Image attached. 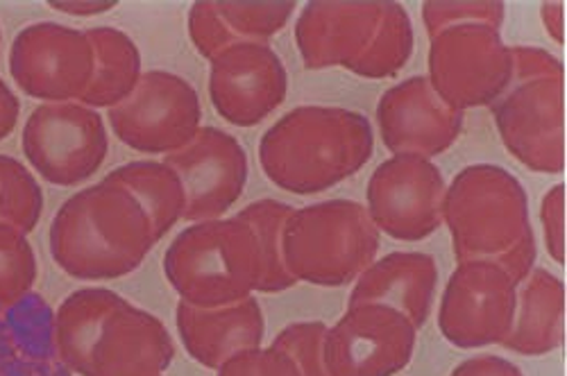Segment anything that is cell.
<instances>
[{
    "label": "cell",
    "mask_w": 567,
    "mask_h": 376,
    "mask_svg": "<svg viewBox=\"0 0 567 376\" xmlns=\"http://www.w3.org/2000/svg\"><path fill=\"white\" fill-rule=\"evenodd\" d=\"M289 73L268 43L239 41L212 60L209 98L236 127L266 121L287 98Z\"/></svg>",
    "instance_id": "9a60e30c"
},
{
    "label": "cell",
    "mask_w": 567,
    "mask_h": 376,
    "mask_svg": "<svg viewBox=\"0 0 567 376\" xmlns=\"http://www.w3.org/2000/svg\"><path fill=\"white\" fill-rule=\"evenodd\" d=\"M105 179L121 184L144 207L153 222L157 241H162L179 220H184V184L166 161H132L116 168Z\"/></svg>",
    "instance_id": "603a6c76"
},
{
    "label": "cell",
    "mask_w": 567,
    "mask_h": 376,
    "mask_svg": "<svg viewBox=\"0 0 567 376\" xmlns=\"http://www.w3.org/2000/svg\"><path fill=\"white\" fill-rule=\"evenodd\" d=\"M430 84L454 109L495 105L513 86V58L502 32L465 23L430 36Z\"/></svg>",
    "instance_id": "8992f818"
},
{
    "label": "cell",
    "mask_w": 567,
    "mask_h": 376,
    "mask_svg": "<svg viewBox=\"0 0 567 376\" xmlns=\"http://www.w3.org/2000/svg\"><path fill=\"white\" fill-rule=\"evenodd\" d=\"M175 324L188 356L207 369H218L231 356L261 347L266 336L264 311L255 295L216 309L179 302Z\"/></svg>",
    "instance_id": "d6986e66"
},
{
    "label": "cell",
    "mask_w": 567,
    "mask_h": 376,
    "mask_svg": "<svg viewBox=\"0 0 567 376\" xmlns=\"http://www.w3.org/2000/svg\"><path fill=\"white\" fill-rule=\"evenodd\" d=\"M164 161L184 184L188 222L223 218L244 196L248 155L239 140L218 127H200L192 144L166 155Z\"/></svg>",
    "instance_id": "2e32d148"
},
{
    "label": "cell",
    "mask_w": 567,
    "mask_h": 376,
    "mask_svg": "<svg viewBox=\"0 0 567 376\" xmlns=\"http://www.w3.org/2000/svg\"><path fill=\"white\" fill-rule=\"evenodd\" d=\"M21 118V103L17 93L8 86V82L0 77V140H6L19 125Z\"/></svg>",
    "instance_id": "8d00e7d4"
},
{
    "label": "cell",
    "mask_w": 567,
    "mask_h": 376,
    "mask_svg": "<svg viewBox=\"0 0 567 376\" xmlns=\"http://www.w3.org/2000/svg\"><path fill=\"white\" fill-rule=\"evenodd\" d=\"M565 343V284L545 270L534 268L517 286L511 334L502 343L519 356H545Z\"/></svg>",
    "instance_id": "44dd1931"
},
{
    "label": "cell",
    "mask_w": 567,
    "mask_h": 376,
    "mask_svg": "<svg viewBox=\"0 0 567 376\" xmlns=\"http://www.w3.org/2000/svg\"><path fill=\"white\" fill-rule=\"evenodd\" d=\"M155 229L136 198L103 179L69 198L51 224L55 263L80 281H112L134 272L155 248Z\"/></svg>",
    "instance_id": "7a4b0ae2"
},
{
    "label": "cell",
    "mask_w": 567,
    "mask_h": 376,
    "mask_svg": "<svg viewBox=\"0 0 567 376\" xmlns=\"http://www.w3.org/2000/svg\"><path fill=\"white\" fill-rule=\"evenodd\" d=\"M450 376H525V372L508 358H502L495 354H482L456 365Z\"/></svg>",
    "instance_id": "d590c367"
},
{
    "label": "cell",
    "mask_w": 567,
    "mask_h": 376,
    "mask_svg": "<svg viewBox=\"0 0 567 376\" xmlns=\"http://www.w3.org/2000/svg\"><path fill=\"white\" fill-rule=\"evenodd\" d=\"M382 3H309L296 23L302 64L311 71L350 64L365 51Z\"/></svg>",
    "instance_id": "ac0fdd59"
},
{
    "label": "cell",
    "mask_w": 567,
    "mask_h": 376,
    "mask_svg": "<svg viewBox=\"0 0 567 376\" xmlns=\"http://www.w3.org/2000/svg\"><path fill=\"white\" fill-rule=\"evenodd\" d=\"M19 306V343L37 358L55 356V313L39 295L28 293L17 302ZM58 358V356H55Z\"/></svg>",
    "instance_id": "4dcf8cb0"
},
{
    "label": "cell",
    "mask_w": 567,
    "mask_h": 376,
    "mask_svg": "<svg viewBox=\"0 0 567 376\" xmlns=\"http://www.w3.org/2000/svg\"><path fill=\"white\" fill-rule=\"evenodd\" d=\"M284 263L305 284L341 289L352 284L380 252V229L354 200H324L293 213L281 233Z\"/></svg>",
    "instance_id": "277c9868"
},
{
    "label": "cell",
    "mask_w": 567,
    "mask_h": 376,
    "mask_svg": "<svg viewBox=\"0 0 567 376\" xmlns=\"http://www.w3.org/2000/svg\"><path fill=\"white\" fill-rule=\"evenodd\" d=\"M374 153L370 121L346 107L302 105L266 129L259 164L281 191L316 196L357 175Z\"/></svg>",
    "instance_id": "6da1fadb"
},
{
    "label": "cell",
    "mask_w": 567,
    "mask_h": 376,
    "mask_svg": "<svg viewBox=\"0 0 567 376\" xmlns=\"http://www.w3.org/2000/svg\"><path fill=\"white\" fill-rule=\"evenodd\" d=\"M463 118L465 112L443 103L422 75L391 86L377 105L382 140L393 155L432 159L447 153L461 136Z\"/></svg>",
    "instance_id": "e0dca14e"
},
{
    "label": "cell",
    "mask_w": 567,
    "mask_h": 376,
    "mask_svg": "<svg viewBox=\"0 0 567 376\" xmlns=\"http://www.w3.org/2000/svg\"><path fill=\"white\" fill-rule=\"evenodd\" d=\"M51 10L69 17H99L112 12L116 3H96V0H73V3H49Z\"/></svg>",
    "instance_id": "74e56055"
},
{
    "label": "cell",
    "mask_w": 567,
    "mask_h": 376,
    "mask_svg": "<svg viewBox=\"0 0 567 376\" xmlns=\"http://www.w3.org/2000/svg\"><path fill=\"white\" fill-rule=\"evenodd\" d=\"M517 286L493 261H461L439 306L441 334L458 349L502 345L515 317Z\"/></svg>",
    "instance_id": "8fae6325"
},
{
    "label": "cell",
    "mask_w": 567,
    "mask_h": 376,
    "mask_svg": "<svg viewBox=\"0 0 567 376\" xmlns=\"http://www.w3.org/2000/svg\"><path fill=\"white\" fill-rule=\"evenodd\" d=\"M445 191V177L432 159L393 155L368 179L365 211L380 233L415 243L443 224Z\"/></svg>",
    "instance_id": "30bf717a"
},
{
    "label": "cell",
    "mask_w": 567,
    "mask_h": 376,
    "mask_svg": "<svg viewBox=\"0 0 567 376\" xmlns=\"http://www.w3.org/2000/svg\"><path fill=\"white\" fill-rule=\"evenodd\" d=\"M21 146L41 179L78 186L103 168L110 134L101 112L80 101L43 103L23 125Z\"/></svg>",
    "instance_id": "52a82bcc"
},
{
    "label": "cell",
    "mask_w": 567,
    "mask_h": 376,
    "mask_svg": "<svg viewBox=\"0 0 567 376\" xmlns=\"http://www.w3.org/2000/svg\"><path fill=\"white\" fill-rule=\"evenodd\" d=\"M171 289L200 309L241 302L259 291L261 254L250 224L239 218L194 222L164 254Z\"/></svg>",
    "instance_id": "3957f363"
},
{
    "label": "cell",
    "mask_w": 567,
    "mask_h": 376,
    "mask_svg": "<svg viewBox=\"0 0 567 376\" xmlns=\"http://www.w3.org/2000/svg\"><path fill=\"white\" fill-rule=\"evenodd\" d=\"M511 58H513V84L563 77L560 60L543 49H536V45H513Z\"/></svg>",
    "instance_id": "e575fe53"
},
{
    "label": "cell",
    "mask_w": 567,
    "mask_h": 376,
    "mask_svg": "<svg viewBox=\"0 0 567 376\" xmlns=\"http://www.w3.org/2000/svg\"><path fill=\"white\" fill-rule=\"evenodd\" d=\"M413 23L404 6L384 0L382 17L365 45V51L350 64V73L368 80H384L398 75L413 53Z\"/></svg>",
    "instance_id": "cb8c5ba5"
},
{
    "label": "cell",
    "mask_w": 567,
    "mask_h": 376,
    "mask_svg": "<svg viewBox=\"0 0 567 376\" xmlns=\"http://www.w3.org/2000/svg\"><path fill=\"white\" fill-rule=\"evenodd\" d=\"M439 286L436 259L424 252H391L374 259L354 281L348 306L382 304L404 313L415 328L427 324Z\"/></svg>",
    "instance_id": "ffe728a7"
},
{
    "label": "cell",
    "mask_w": 567,
    "mask_h": 376,
    "mask_svg": "<svg viewBox=\"0 0 567 376\" xmlns=\"http://www.w3.org/2000/svg\"><path fill=\"white\" fill-rule=\"evenodd\" d=\"M216 372V376H302L293 358L272 345L236 354Z\"/></svg>",
    "instance_id": "d6a6232c"
},
{
    "label": "cell",
    "mask_w": 567,
    "mask_h": 376,
    "mask_svg": "<svg viewBox=\"0 0 567 376\" xmlns=\"http://www.w3.org/2000/svg\"><path fill=\"white\" fill-rule=\"evenodd\" d=\"M10 73L30 98L43 103L82 101L93 75L89 34L60 23H32L12 41Z\"/></svg>",
    "instance_id": "4fadbf2b"
},
{
    "label": "cell",
    "mask_w": 567,
    "mask_h": 376,
    "mask_svg": "<svg viewBox=\"0 0 567 376\" xmlns=\"http://www.w3.org/2000/svg\"><path fill=\"white\" fill-rule=\"evenodd\" d=\"M0 45H3V34H0Z\"/></svg>",
    "instance_id": "ab89813d"
},
{
    "label": "cell",
    "mask_w": 567,
    "mask_h": 376,
    "mask_svg": "<svg viewBox=\"0 0 567 376\" xmlns=\"http://www.w3.org/2000/svg\"><path fill=\"white\" fill-rule=\"evenodd\" d=\"M39 263L25 233L0 222V306H14L37 281Z\"/></svg>",
    "instance_id": "4316f807"
},
{
    "label": "cell",
    "mask_w": 567,
    "mask_h": 376,
    "mask_svg": "<svg viewBox=\"0 0 567 376\" xmlns=\"http://www.w3.org/2000/svg\"><path fill=\"white\" fill-rule=\"evenodd\" d=\"M173 358L175 343L166 324L116 293L71 372L80 376H168Z\"/></svg>",
    "instance_id": "9c48e42d"
},
{
    "label": "cell",
    "mask_w": 567,
    "mask_h": 376,
    "mask_svg": "<svg viewBox=\"0 0 567 376\" xmlns=\"http://www.w3.org/2000/svg\"><path fill=\"white\" fill-rule=\"evenodd\" d=\"M110 127L136 153H177L203 127L198 91L171 71H144L132 96L110 109Z\"/></svg>",
    "instance_id": "ba28073f"
},
{
    "label": "cell",
    "mask_w": 567,
    "mask_h": 376,
    "mask_svg": "<svg viewBox=\"0 0 567 376\" xmlns=\"http://www.w3.org/2000/svg\"><path fill=\"white\" fill-rule=\"evenodd\" d=\"M540 222L545 229L547 254L565 265V186L556 184L540 202Z\"/></svg>",
    "instance_id": "836d02e7"
},
{
    "label": "cell",
    "mask_w": 567,
    "mask_h": 376,
    "mask_svg": "<svg viewBox=\"0 0 567 376\" xmlns=\"http://www.w3.org/2000/svg\"><path fill=\"white\" fill-rule=\"evenodd\" d=\"M293 213V207L272 198L257 200L248 205L239 218H244L255 231V239L261 254V281L259 293H284L293 289L298 281L289 274L287 263H284V246L281 233L284 222Z\"/></svg>",
    "instance_id": "d4e9b609"
},
{
    "label": "cell",
    "mask_w": 567,
    "mask_h": 376,
    "mask_svg": "<svg viewBox=\"0 0 567 376\" xmlns=\"http://www.w3.org/2000/svg\"><path fill=\"white\" fill-rule=\"evenodd\" d=\"M563 6L560 3H545L540 8V19H543V25L545 30L549 32V36L556 41V43H563L565 41V28H563Z\"/></svg>",
    "instance_id": "f35d334b"
},
{
    "label": "cell",
    "mask_w": 567,
    "mask_h": 376,
    "mask_svg": "<svg viewBox=\"0 0 567 376\" xmlns=\"http://www.w3.org/2000/svg\"><path fill=\"white\" fill-rule=\"evenodd\" d=\"M43 213V191L25 164L0 155V222L21 233L37 229Z\"/></svg>",
    "instance_id": "484cf974"
},
{
    "label": "cell",
    "mask_w": 567,
    "mask_h": 376,
    "mask_svg": "<svg viewBox=\"0 0 567 376\" xmlns=\"http://www.w3.org/2000/svg\"><path fill=\"white\" fill-rule=\"evenodd\" d=\"M506 19V6L504 3H424L422 6V23L430 36L465 23H482L491 25L495 30H502Z\"/></svg>",
    "instance_id": "f546056e"
},
{
    "label": "cell",
    "mask_w": 567,
    "mask_h": 376,
    "mask_svg": "<svg viewBox=\"0 0 567 376\" xmlns=\"http://www.w3.org/2000/svg\"><path fill=\"white\" fill-rule=\"evenodd\" d=\"M93 45V75L80 103L91 109H112L132 96L144 66L136 43L118 28L86 30Z\"/></svg>",
    "instance_id": "7402d4cb"
},
{
    "label": "cell",
    "mask_w": 567,
    "mask_h": 376,
    "mask_svg": "<svg viewBox=\"0 0 567 376\" xmlns=\"http://www.w3.org/2000/svg\"><path fill=\"white\" fill-rule=\"evenodd\" d=\"M417 328L382 304L350 306L327 328L322 354L329 376H398L413 358Z\"/></svg>",
    "instance_id": "7c38bea8"
},
{
    "label": "cell",
    "mask_w": 567,
    "mask_h": 376,
    "mask_svg": "<svg viewBox=\"0 0 567 376\" xmlns=\"http://www.w3.org/2000/svg\"><path fill=\"white\" fill-rule=\"evenodd\" d=\"M504 148L534 173L565 170L563 77L513 84L493 105Z\"/></svg>",
    "instance_id": "5bb4252c"
},
{
    "label": "cell",
    "mask_w": 567,
    "mask_h": 376,
    "mask_svg": "<svg viewBox=\"0 0 567 376\" xmlns=\"http://www.w3.org/2000/svg\"><path fill=\"white\" fill-rule=\"evenodd\" d=\"M443 222L452 233L456 261H497L529 233V196L502 166L463 168L445 191Z\"/></svg>",
    "instance_id": "5b68a950"
},
{
    "label": "cell",
    "mask_w": 567,
    "mask_h": 376,
    "mask_svg": "<svg viewBox=\"0 0 567 376\" xmlns=\"http://www.w3.org/2000/svg\"><path fill=\"white\" fill-rule=\"evenodd\" d=\"M324 334V322H293L275 336L272 347L289 354L302 376H329L322 354Z\"/></svg>",
    "instance_id": "f1b7e54d"
},
{
    "label": "cell",
    "mask_w": 567,
    "mask_h": 376,
    "mask_svg": "<svg viewBox=\"0 0 567 376\" xmlns=\"http://www.w3.org/2000/svg\"><path fill=\"white\" fill-rule=\"evenodd\" d=\"M216 10L239 41L268 43L287 28L296 3H216Z\"/></svg>",
    "instance_id": "83f0119b"
},
{
    "label": "cell",
    "mask_w": 567,
    "mask_h": 376,
    "mask_svg": "<svg viewBox=\"0 0 567 376\" xmlns=\"http://www.w3.org/2000/svg\"><path fill=\"white\" fill-rule=\"evenodd\" d=\"M188 36H192L196 51L209 62L229 49V45L239 43V39H236V34L216 10V3L192 6V10H188Z\"/></svg>",
    "instance_id": "1f68e13d"
}]
</instances>
